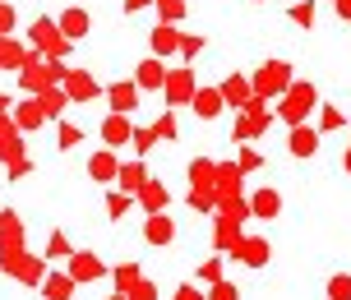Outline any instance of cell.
Instances as JSON below:
<instances>
[{
	"mask_svg": "<svg viewBox=\"0 0 351 300\" xmlns=\"http://www.w3.org/2000/svg\"><path fill=\"white\" fill-rule=\"evenodd\" d=\"M310 106H315V88H310V84H296V88H291V97H287V106H282V121H287V125H300Z\"/></svg>",
	"mask_w": 351,
	"mask_h": 300,
	"instance_id": "obj_1",
	"label": "cell"
},
{
	"mask_svg": "<svg viewBox=\"0 0 351 300\" xmlns=\"http://www.w3.org/2000/svg\"><path fill=\"white\" fill-rule=\"evenodd\" d=\"M287 74H291V70H287L282 60H268V65L259 70V79H254V84H259V92H282L287 84H291Z\"/></svg>",
	"mask_w": 351,
	"mask_h": 300,
	"instance_id": "obj_2",
	"label": "cell"
},
{
	"mask_svg": "<svg viewBox=\"0 0 351 300\" xmlns=\"http://www.w3.org/2000/svg\"><path fill=\"white\" fill-rule=\"evenodd\" d=\"M33 42L42 47V51H60L70 37H60V28H56L51 18H37V23H33Z\"/></svg>",
	"mask_w": 351,
	"mask_h": 300,
	"instance_id": "obj_3",
	"label": "cell"
},
{
	"mask_svg": "<svg viewBox=\"0 0 351 300\" xmlns=\"http://www.w3.org/2000/svg\"><path fill=\"white\" fill-rule=\"evenodd\" d=\"M70 277H74V282H93V277H102V264H97V254H74Z\"/></svg>",
	"mask_w": 351,
	"mask_h": 300,
	"instance_id": "obj_4",
	"label": "cell"
},
{
	"mask_svg": "<svg viewBox=\"0 0 351 300\" xmlns=\"http://www.w3.org/2000/svg\"><path fill=\"white\" fill-rule=\"evenodd\" d=\"M162 88H167L171 102H185V97H194V79L185 70H176V74H167V84H162Z\"/></svg>",
	"mask_w": 351,
	"mask_h": 300,
	"instance_id": "obj_5",
	"label": "cell"
},
{
	"mask_svg": "<svg viewBox=\"0 0 351 300\" xmlns=\"http://www.w3.org/2000/svg\"><path fill=\"white\" fill-rule=\"evenodd\" d=\"M315 148H319V134L305 129V125H296V129H291V153H296V158H315Z\"/></svg>",
	"mask_w": 351,
	"mask_h": 300,
	"instance_id": "obj_6",
	"label": "cell"
},
{
	"mask_svg": "<svg viewBox=\"0 0 351 300\" xmlns=\"http://www.w3.org/2000/svg\"><path fill=\"white\" fill-rule=\"evenodd\" d=\"M102 139L111 143V148H121V143L130 139V121H125L121 111H116V116H106V125H102Z\"/></svg>",
	"mask_w": 351,
	"mask_h": 300,
	"instance_id": "obj_7",
	"label": "cell"
},
{
	"mask_svg": "<svg viewBox=\"0 0 351 300\" xmlns=\"http://www.w3.org/2000/svg\"><path fill=\"white\" fill-rule=\"evenodd\" d=\"M106 97H111V106H116V111H134V102H139V88H134V84H116V88L106 92Z\"/></svg>",
	"mask_w": 351,
	"mask_h": 300,
	"instance_id": "obj_8",
	"label": "cell"
},
{
	"mask_svg": "<svg viewBox=\"0 0 351 300\" xmlns=\"http://www.w3.org/2000/svg\"><path fill=\"white\" fill-rule=\"evenodd\" d=\"M143 236H148L153 245H167V240H171L176 231H171V222H167L162 212H153V217H148V227H143Z\"/></svg>",
	"mask_w": 351,
	"mask_h": 300,
	"instance_id": "obj_9",
	"label": "cell"
},
{
	"mask_svg": "<svg viewBox=\"0 0 351 300\" xmlns=\"http://www.w3.org/2000/svg\"><path fill=\"white\" fill-rule=\"evenodd\" d=\"M190 102L199 106V116H204V121H213V116H217V111H222V92H213V88H204V92H194Z\"/></svg>",
	"mask_w": 351,
	"mask_h": 300,
	"instance_id": "obj_10",
	"label": "cell"
},
{
	"mask_svg": "<svg viewBox=\"0 0 351 300\" xmlns=\"http://www.w3.org/2000/svg\"><path fill=\"white\" fill-rule=\"evenodd\" d=\"M167 84V70H162L158 60H143L139 65V88H162Z\"/></svg>",
	"mask_w": 351,
	"mask_h": 300,
	"instance_id": "obj_11",
	"label": "cell"
},
{
	"mask_svg": "<svg viewBox=\"0 0 351 300\" xmlns=\"http://www.w3.org/2000/svg\"><path fill=\"white\" fill-rule=\"evenodd\" d=\"M148 42H153V51H158V55H167V51H176V47H180L176 28H153V33H148Z\"/></svg>",
	"mask_w": 351,
	"mask_h": 300,
	"instance_id": "obj_12",
	"label": "cell"
},
{
	"mask_svg": "<svg viewBox=\"0 0 351 300\" xmlns=\"http://www.w3.org/2000/svg\"><path fill=\"white\" fill-rule=\"evenodd\" d=\"M60 33L70 37V42H74V37H84L88 33V14H84V10H70V14L60 18Z\"/></svg>",
	"mask_w": 351,
	"mask_h": 300,
	"instance_id": "obj_13",
	"label": "cell"
},
{
	"mask_svg": "<svg viewBox=\"0 0 351 300\" xmlns=\"http://www.w3.org/2000/svg\"><path fill=\"white\" fill-rule=\"evenodd\" d=\"M93 176L97 180H116L121 176V162L111 158V153H97V158H93Z\"/></svg>",
	"mask_w": 351,
	"mask_h": 300,
	"instance_id": "obj_14",
	"label": "cell"
},
{
	"mask_svg": "<svg viewBox=\"0 0 351 300\" xmlns=\"http://www.w3.org/2000/svg\"><path fill=\"white\" fill-rule=\"evenodd\" d=\"M47 300H70V291H74V277H47Z\"/></svg>",
	"mask_w": 351,
	"mask_h": 300,
	"instance_id": "obj_15",
	"label": "cell"
},
{
	"mask_svg": "<svg viewBox=\"0 0 351 300\" xmlns=\"http://www.w3.org/2000/svg\"><path fill=\"white\" fill-rule=\"evenodd\" d=\"M139 195H143V208H148V212H158L162 203H167V190H162L158 180H148V185H143Z\"/></svg>",
	"mask_w": 351,
	"mask_h": 300,
	"instance_id": "obj_16",
	"label": "cell"
},
{
	"mask_svg": "<svg viewBox=\"0 0 351 300\" xmlns=\"http://www.w3.org/2000/svg\"><path fill=\"white\" fill-rule=\"evenodd\" d=\"M222 97H227L231 106H241L250 97V88H245V79H227V84H222Z\"/></svg>",
	"mask_w": 351,
	"mask_h": 300,
	"instance_id": "obj_17",
	"label": "cell"
},
{
	"mask_svg": "<svg viewBox=\"0 0 351 300\" xmlns=\"http://www.w3.org/2000/svg\"><path fill=\"white\" fill-rule=\"evenodd\" d=\"M93 92H97V84H93V79H88V74H70V97H93Z\"/></svg>",
	"mask_w": 351,
	"mask_h": 300,
	"instance_id": "obj_18",
	"label": "cell"
},
{
	"mask_svg": "<svg viewBox=\"0 0 351 300\" xmlns=\"http://www.w3.org/2000/svg\"><path fill=\"white\" fill-rule=\"evenodd\" d=\"M19 125H23V129L42 125V102H23V106H19Z\"/></svg>",
	"mask_w": 351,
	"mask_h": 300,
	"instance_id": "obj_19",
	"label": "cell"
},
{
	"mask_svg": "<svg viewBox=\"0 0 351 300\" xmlns=\"http://www.w3.org/2000/svg\"><path fill=\"white\" fill-rule=\"evenodd\" d=\"M125 190H143L148 180H143V166H121V176H116Z\"/></svg>",
	"mask_w": 351,
	"mask_h": 300,
	"instance_id": "obj_20",
	"label": "cell"
},
{
	"mask_svg": "<svg viewBox=\"0 0 351 300\" xmlns=\"http://www.w3.org/2000/svg\"><path fill=\"white\" fill-rule=\"evenodd\" d=\"M254 212H259V217H273V212H278V195H273V190H259V195H254Z\"/></svg>",
	"mask_w": 351,
	"mask_h": 300,
	"instance_id": "obj_21",
	"label": "cell"
},
{
	"mask_svg": "<svg viewBox=\"0 0 351 300\" xmlns=\"http://www.w3.org/2000/svg\"><path fill=\"white\" fill-rule=\"evenodd\" d=\"M328 300H351V277L347 273H337L333 282H328Z\"/></svg>",
	"mask_w": 351,
	"mask_h": 300,
	"instance_id": "obj_22",
	"label": "cell"
},
{
	"mask_svg": "<svg viewBox=\"0 0 351 300\" xmlns=\"http://www.w3.org/2000/svg\"><path fill=\"white\" fill-rule=\"evenodd\" d=\"M342 125V111L337 106H324V116H319V129H337Z\"/></svg>",
	"mask_w": 351,
	"mask_h": 300,
	"instance_id": "obj_23",
	"label": "cell"
},
{
	"mask_svg": "<svg viewBox=\"0 0 351 300\" xmlns=\"http://www.w3.org/2000/svg\"><path fill=\"white\" fill-rule=\"evenodd\" d=\"M291 18H296V23H305V28H310V23H315V5H310V0H305V5H296V10H291Z\"/></svg>",
	"mask_w": 351,
	"mask_h": 300,
	"instance_id": "obj_24",
	"label": "cell"
},
{
	"mask_svg": "<svg viewBox=\"0 0 351 300\" xmlns=\"http://www.w3.org/2000/svg\"><path fill=\"white\" fill-rule=\"evenodd\" d=\"M106 208H111V217H121V212L130 208V195H111V199H106Z\"/></svg>",
	"mask_w": 351,
	"mask_h": 300,
	"instance_id": "obj_25",
	"label": "cell"
},
{
	"mask_svg": "<svg viewBox=\"0 0 351 300\" xmlns=\"http://www.w3.org/2000/svg\"><path fill=\"white\" fill-rule=\"evenodd\" d=\"M153 139H158V129H139V134H134V143H139V153H148V148H153Z\"/></svg>",
	"mask_w": 351,
	"mask_h": 300,
	"instance_id": "obj_26",
	"label": "cell"
},
{
	"mask_svg": "<svg viewBox=\"0 0 351 300\" xmlns=\"http://www.w3.org/2000/svg\"><path fill=\"white\" fill-rule=\"evenodd\" d=\"M74 143H79V129L65 125V129H60V148H74Z\"/></svg>",
	"mask_w": 351,
	"mask_h": 300,
	"instance_id": "obj_27",
	"label": "cell"
},
{
	"mask_svg": "<svg viewBox=\"0 0 351 300\" xmlns=\"http://www.w3.org/2000/svg\"><path fill=\"white\" fill-rule=\"evenodd\" d=\"M10 28H14V10H10V5H0V33H10Z\"/></svg>",
	"mask_w": 351,
	"mask_h": 300,
	"instance_id": "obj_28",
	"label": "cell"
},
{
	"mask_svg": "<svg viewBox=\"0 0 351 300\" xmlns=\"http://www.w3.org/2000/svg\"><path fill=\"white\" fill-rule=\"evenodd\" d=\"M213 300H236V286H227V282L213 286Z\"/></svg>",
	"mask_w": 351,
	"mask_h": 300,
	"instance_id": "obj_29",
	"label": "cell"
},
{
	"mask_svg": "<svg viewBox=\"0 0 351 300\" xmlns=\"http://www.w3.org/2000/svg\"><path fill=\"white\" fill-rule=\"evenodd\" d=\"M199 47H204L199 37H180V51H185V55H194V51H199Z\"/></svg>",
	"mask_w": 351,
	"mask_h": 300,
	"instance_id": "obj_30",
	"label": "cell"
},
{
	"mask_svg": "<svg viewBox=\"0 0 351 300\" xmlns=\"http://www.w3.org/2000/svg\"><path fill=\"white\" fill-rule=\"evenodd\" d=\"M337 14H342V18H351V0H337Z\"/></svg>",
	"mask_w": 351,
	"mask_h": 300,
	"instance_id": "obj_31",
	"label": "cell"
},
{
	"mask_svg": "<svg viewBox=\"0 0 351 300\" xmlns=\"http://www.w3.org/2000/svg\"><path fill=\"white\" fill-rule=\"evenodd\" d=\"M143 5H148V0H125V10H143Z\"/></svg>",
	"mask_w": 351,
	"mask_h": 300,
	"instance_id": "obj_32",
	"label": "cell"
},
{
	"mask_svg": "<svg viewBox=\"0 0 351 300\" xmlns=\"http://www.w3.org/2000/svg\"><path fill=\"white\" fill-rule=\"evenodd\" d=\"M180 300H199V296H194V291H190V286H185V291H180Z\"/></svg>",
	"mask_w": 351,
	"mask_h": 300,
	"instance_id": "obj_33",
	"label": "cell"
},
{
	"mask_svg": "<svg viewBox=\"0 0 351 300\" xmlns=\"http://www.w3.org/2000/svg\"><path fill=\"white\" fill-rule=\"evenodd\" d=\"M347 171H351V153H347Z\"/></svg>",
	"mask_w": 351,
	"mask_h": 300,
	"instance_id": "obj_34",
	"label": "cell"
}]
</instances>
